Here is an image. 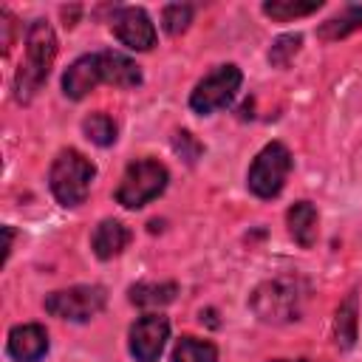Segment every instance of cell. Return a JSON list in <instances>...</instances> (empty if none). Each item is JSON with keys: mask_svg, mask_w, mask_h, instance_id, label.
I'll list each match as a JSON object with an SVG mask.
<instances>
[{"mask_svg": "<svg viewBox=\"0 0 362 362\" xmlns=\"http://www.w3.org/2000/svg\"><path fill=\"white\" fill-rule=\"evenodd\" d=\"M57 57V34L45 20H34L25 31V59L20 62L14 74V96L17 102L34 99V93L42 88V82L51 74Z\"/></svg>", "mask_w": 362, "mask_h": 362, "instance_id": "1", "label": "cell"}, {"mask_svg": "<svg viewBox=\"0 0 362 362\" xmlns=\"http://www.w3.org/2000/svg\"><path fill=\"white\" fill-rule=\"evenodd\" d=\"M305 300H308V286L300 277H272L252 291L249 308L255 311L257 320L283 325L300 320Z\"/></svg>", "mask_w": 362, "mask_h": 362, "instance_id": "2", "label": "cell"}, {"mask_svg": "<svg viewBox=\"0 0 362 362\" xmlns=\"http://www.w3.org/2000/svg\"><path fill=\"white\" fill-rule=\"evenodd\" d=\"M93 175H96V167L79 150L68 147V150H59V156L54 158L48 184H51L54 198L62 206H79V204H85V198L90 192Z\"/></svg>", "mask_w": 362, "mask_h": 362, "instance_id": "3", "label": "cell"}, {"mask_svg": "<svg viewBox=\"0 0 362 362\" xmlns=\"http://www.w3.org/2000/svg\"><path fill=\"white\" fill-rule=\"evenodd\" d=\"M167 181H170V173L161 161H156V158L130 161L116 187V201L124 209H141L144 204H150L153 198H158L164 192Z\"/></svg>", "mask_w": 362, "mask_h": 362, "instance_id": "4", "label": "cell"}, {"mask_svg": "<svg viewBox=\"0 0 362 362\" xmlns=\"http://www.w3.org/2000/svg\"><path fill=\"white\" fill-rule=\"evenodd\" d=\"M291 173V153L283 141H269L252 161L246 184L257 198H274L286 187V178Z\"/></svg>", "mask_w": 362, "mask_h": 362, "instance_id": "5", "label": "cell"}, {"mask_svg": "<svg viewBox=\"0 0 362 362\" xmlns=\"http://www.w3.org/2000/svg\"><path fill=\"white\" fill-rule=\"evenodd\" d=\"M240 82H243V74L238 65L226 62V65H218L215 71H209L189 93V107L201 116H209L221 107H226L235 93L240 90Z\"/></svg>", "mask_w": 362, "mask_h": 362, "instance_id": "6", "label": "cell"}, {"mask_svg": "<svg viewBox=\"0 0 362 362\" xmlns=\"http://www.w3.org/2000/svg\"><path fill=\"white\" fill-rule=\"evenodd\" d=\"M105 303H107V291L102 286H71L51 291L45 297V311L68 322H85L96 317L105 308Z\"/></svg>", "mask_w": 362, "mask_h": 362, "instance_id": "7", "label": "cell"}, {"mask_svg": "<svg viewBox=\"0 0 362 362\" xmlns=\"http://www.w3.org/2000/svg\"><path fill=\"white\" fill-rule=\"evenodd\" d=\"M110 28L116 40L133 51H150L156 45V25L139 6H122L110 17Z\"/></svg>", "mask_w": 362, "mask_h": 362, "instance_id": "8", "label": "cell"}, {"mask_svg": "<svg viewBox=\"0 0 362 362\" xmlns=\"http://www.w3.org/2000/svg\"><path fill=\"white\" fill-rule=\"evenodd\" d=\"M170 337V322L161 314H144L130 328V354L136 362H158Z\"/></svg>", "mask_w": 362, "mask_h": 362, "instance_id": "9", "label": "cell"}, {"mask_svg": "<svg viewBox=\"0 0 362 362\" xmlns=\"http://www.w3.org/2000/svg\"><path fill=\"white\" fill-rule=\"evenodd\" d=\"M96 85H102V65H99V51L96 54H85L79 59H74L68 65V71L62 74V93L74 102L85 99Z\"/></svg>", "mask_w": 362, "mask_h": 362, "instance_id": "10", "label": "cell"}, {"mask_svg": "<svg viewBox=\"0 0 362 362\" xmlns=\"http://www.w3.org/2000/svg\"><path fill=\"white\" fill-rule=\"evenodd\" d=\"M6 351L14 362H40L48 351V334L40 322H25V325H14L8 331V342Z\"/></svg>", "mask_w": 362, "mask_h": 362, "instance_id": "11", "label": "cell"}, {"mask_svg": "<svg viewBox=\"0 0 362 362\" xmlns=\"http://www.w3.org/2000/svg\"><path fill=\"white\" fill-rule=\"evenodd\" d=\"M127 243H130V229L113 218L99 221V226L90 235V246L99 260H113L116 255H122L127 249Z\"/></svg>", "mask_w": 362, "mask_h": 362, "instance_id": "12", "label": "cell"}, {"mask_svg": "<svg viewBox=\"0 0 362 362\" xmlns=\"http://www.w3.org/2000/svg\"><path fill=\"white\" fill-rule=\"evenodd\" d=\"M99 65H102V82L113 88H136L141 85V71L139 65L119 54V51H99Z\"/></svg>", "mask_w": 362, "mask_h": 362, "instance_id": "13", "label": "cell"}, {"mask_svg": "<svg viewBox=\"0 0 362 362\" xmlns=\"http://www.w3.org/2000/svg\"><path fill=\"white\" fill-rule=\"evenodd\" d=\"M286 223H288V235L303 249H311L317 243V206L311 201L291 204L286 212Z\"/></svg>", "mask_w": 362, "mask_h": 362, "instance_id": "14", "label": "cell"}, {"mask_svg": "<svg viewBox=\"0 0 362 362\" xmlns=\"http://www.w3.org/2000/svg\"><path fill=\"white\" fill-rule=\"evenodd\" d=\"M178 294V286L175 283H150V280H141V283H133L127 288V300L133 305H141V308H158V305H167L173 303Z\"/></svg>", "mask_w": 362, "mask_h": 362, "instance_id": "15", "label": "cell"}, {"mask_svg": "<svg viewBox=\"0 0 362 362\" xmlns=\"http://www.w3.org/2000/svg\"><path fill=\"white\" fill-rule=\"evenodd\" d=\"M334 339L342 351L354 348L356 342V291H351L339 308H337V317H334Z\"/></svg>", "mask_w": 362, "mask_h": 362, "instance_id": "16", "label": "cell"}, {"mask_svg": "<svg viewBox=\"0 0 362 362\" xmlns=\"http://www.w3.org/2000/svg\"><path fill=\"white\" fill-rule=\"evenodd\" d=\"M362 28V6H345L337 17L325 20L320 28H317V37L325 40V42H334V40H342L348 37L351 31Z\"/></svg>", "mask_w": 362, "mask_h": 362, "instance_id": "17", "label": "cell"}, {"mask_svg": "<svg viewBox=\"0 0 362 362\" xmlns=\"http://www.w3.org/2000/svg\"><path fill=\"white\" fill-rule=\"evenodd\" d=\"M173 362H218V348L206 339L181 337L173 348Z\"/></svg>", "mask_w": 362, "mask_h": 362, "instance_id": "18", "label": "cell"}, {"mask_svg": "<svg viewBox=\"0 0 362 362\" xmlns=\"http://www.w3.org/2000/svg\"><path fill=\"white\" fill-rule=\"evenodd\" d=\"M317 8H322V0H308V3H300V0H269V3H263V14H269L272 20H280V23L314 14Z\"/></svg>", "mask_w": 362, "mask_h": 362, "instance_id": "19", "label": "cell"}, {"mask_svg": "<svg viewBox=\"0 0 362 362\" xmlns=\"http://www.w3.org/2000/svg\"><path fill=\"white\" fill-rule=\"evenodd\" d=\"M82 130H85V136H88L93 144H99V147H110V144L116 141V122H113L107 113H90V116H85Z\"/></svg>", "mask_w": 362, "mask_h": 362, "instance_id": "20", "label": "cell"}, {"mask_svg": "<svg viewBox=\"0 0 362 362\" xmlns=\"http://www.w3.org/2000/svg\"><path fill=\"white\" fill-rule=\"evenodd\" d=\"M300 45H303V37H300V34H280V37L272 42V48H269V62H272L274 68H286V65L297 57Z\"/></svg>", "mask_w": 362, "mask_h": 362, "instance_id": "21", "label": "cell"}, {"mask_svg": "<svg viewBox=\"0 0 362 362\" xmlns=\"http://www.w3.org/2000/svg\"><path fill=\"white\" fill-rule=\"evenodd\" d=\"M189 23H192V6H189V3H170V6H164V11H161V25H164L167 34L175 37V34H181V31H187Z\"/></svg>", "mask_w": 362, "mask_h": 362, "instance_id": "22", "label": "cell"}, {"mask_svg": "<svg viewBox=\"0 0 362 362\" xmlns=\"http://www.w3.org/2000/svg\"><path fill=\"white\" fill-rule=\"evenodd\" d=\"M173 150H175L187 164H195L198 156L204 153V144H201L189 130H178V133L173 136Z\"/></svg>", "mask_w": 362, "mask_h": 362, "instance_id": "23", "label": "cell"}, {"mask_svg": "<svg viewBox=\"0 0 362 362\" xmlns=\"http://www.w3.org/2000/svg\"><path fill=\"white\" fill-rule=\"evenodd\" d=\"M0 25H3V51H8L11 48V34H14V17H11V11L8 8H3L0 11Z\"/></svg>", "mask_w": 362, "mask_h": 362, "instance_id": "24", "label": "cell"}, {"mask_svg": "<svg viewBox=\"0 0 362 362\" xmlns=\"http://www.w3.org/2000/svg\"><path fill=\"white\" fill-rule=\"evenodd\" d=\"M274 362H320V359H274Z\"/></svg>", "mask_w": 362, "mask_h": 362, "instance_id": "25", "label": "cell"}]
</instances>
